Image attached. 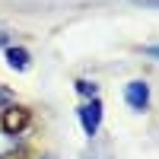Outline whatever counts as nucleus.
Segmentation results:
<instances>
[{"instance_id":"nucleus-1","label":"nucleus","mask_w":159,"mask_h":159,"mask_svg":"<svg viewBox=\"0 0 159 159\" xmlns=\"http://www.w3.org/2000/svg\"><path fill=\"white\" fill-rule=\"evenodd\" d=\"M29 124H32V111L25 105H7L0 111V134H7V137H19Z\"/></svg>"},{"instance_id":"nucleus-2","label":"nucleus","mask_w":159,"mask_h":159,"mask_svg":"<svg viewBox=\"0 0 159 159\" xmlns=\"http://www.w3.org/2000/svg\"><path fill=\"white\" fill-rule=\"evenodd\" d=\"M76 115H80V124H83V134H86V137H96L99 127H102V99H99V96L89 99L86 105H80V108H76Z\"/></svg>"},{"instance_id":"nucleus-3","label":"nucleus","mask_w":159,"mask_h":159,"mask_svg":"<svg viewBox=\"0 0 159 159\" xmlns=\"http://www.w3.org/2000/svg\"><path fill=\"white\" fill-rule=\"evenodd\" d=\"M124 102L134 111H147L150 108V86H147V80H130L124 86Z\"/></svg>"},{"instance_id":"nucleus-4","label":"nucleus","mask_w":159,"mask_h":159,"mask_svg":"<svg viewBox=\"0 0 159 159\" xmlns=\"http://www.w3.org/2000/svg\"><path fill=\"white\" fill-rule=\"evenodd\" d=\"M7 64H10L16 73H25V70H29V64H32V54H29L22 45H10V48H7Z\"/></svg>"},{"instance_id":"nucleus-5","label":"nucleus","mask_w":159,"mask_h":159,"mask_svg":"<svg viewBox=\"0 0 159 159\" xmlns=\"http://www.w3.org/2000/svg\"><path fill=\"white\" fill-rule=\"evenodd\" d=\"M73 89H76L83 99H96V96H99V86L92 83V80H76V83H73Z\"/></svg>"},{"instance_id":"nucleus-6","label":"nucleus","mask_w":159,"mask_h":159,"mask_svg":"<svg viewBox=\"0 0 159 159\" xmlns=\"http://www.w3.org/2000/svg\"><path fill=\"white\" fill-rule=\"evenodd\" d=\"M140 7H150V10H159V0H137Z\"/></svg>"},{"instance_id":"nucleus-7","label":"nucleus","mask_w":159,"mask_h":159,"mask_svg":"<svg viewBox=\"0 0 159 159\" xmlns=\"http://www.w3.org/2000/svg\"><path fill=\"white\" fill-rule=\"evenodd\" d=\"M143 54H150V57H159V45H150V48H143Z\"/></svg>"},{"instance_id":"nucleus-8","label":"nucleus","mask_w":159,"mask_h":159,"mask_svg":"<svg viewBox=\"0 0 159 159\" xmlns=\"http://www.w3.org/2000/svg\"><path fill=\"white\" fill-rule=\"evenodd\" d=\"M0 45H3V48H10V35H7V32H0Z\"/></svg>"},{"instance_id":"nucleus-9","label":"nucleus","mask_w":159,"mask_h":159,"mask_svg":"<svg viewBox=\"0 0 159 159\" xmlns=\"http://www.w3.org/2000/svg\"><path fill=\"white\" fill-rule=\"evenodd\" d=\"M42 159H54V156H42Z\"/></svg>"}]
</instances>
